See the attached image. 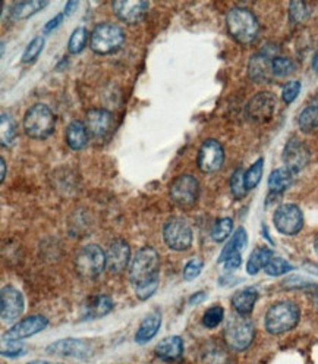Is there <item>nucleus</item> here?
<instances>
[{
  "label": "nucleus",
  "instance_id": "1",
  "mask_svg": "<svg viewBox=\"0 0 318 364\" xmlns=\"http://www.w3.org/2000/svg\"><path fill=\"white\" fill-rule=\"evenodd\" d=\"M129 281L141 301L149 300L157 291L160 282V257L153 247H142L136 252L129 267Z\"/></svg>",
  "mask_w": 318,
  "mask_h": 364
},
{
  "label": "nucleus",
  "instance_id": "2",
  "mask_svg": "<svg viewBox=\"0 0 318 364\" xmlns=\"http://www.w3.org/2000/svg\"><path fill=\"white\" fill-rule=\"evenodd\" d=\"M227 31L240 44H251L259 34L257 17L246 8H232L226 15Z\"/></svg>",
  "mask_w": 318,
  "mask_h": 364
},
{
  "label": "nucleus",
  "instance_id": "3",
  "mask_svg": "<svg viewBox=\"0 0 318 364\" xmlns=\"http://www.w3.org/2000/svg\"><path fill=\"white\" fill-rule=\"evenodd\" d=\"M301 318L299 307L292 301H280L273 304L266 313L264 326L271 335L286 334L297 327Z\"/></svg>",
  "mask_w": 318,
  "mask_h": 364
},
{
  "label": "nucleus",
  "instance_id": "4",
  "mask_svg": "<svg viewBox=\"0 0 318 364\" xmlns=\"http://www.w3.org/2000/svg\"><path fill=\"white\" fill-rule=\"evenodd\" d=\"M56 118L53 112L43 103L31 106L24 117V131L34 140H45L54 132Z\"/></svg>",
  "mask_w": 318,
  "mask_h": 364
},
{
  "label": "nucleus",
  "instance_id": "5",
  "mask_svg": "<svg viewBox=\"0 0 318 364\" xmlns=\"http://www.w3.org/2000/svg\"><path fill=\"white\" fill-rule=\"evenodd\" d=\"M125 43V32L119 26L103 22L98 24L89 36V48L97 54L118 52Z\"/></svg>",
  "mask_w": 318,
  "mask_h": 364
},
{
  "label": "nucleus",
  "instance_id": "6",
  "mask_svg": "<svg viewBox=\"0 0 318 364\" xmlns=\"http://www.w3.org/2000/svg\"><path fill=\"white\" fill-rule=\"evenodd\" d=\"M223 336L226 344L233 351H244L253 344L255 336V329L253 322L246 316L236 314L227 321Z\"/></svg>",
  "mask_w": 318,
  "mask_h": 364
},
{
  "label": "nucleus",
  "instance_id": "7",
  "mask_svg": "<svg viewBox=\"0 0 318 364\" xmlns=\"http://www.w3.org/2000/svg\"><path fill=\"white\" fill-rule=\"evenodd\" d=\"M106 267V253L97 244H88L79 250L75 259L76 273L83 279H94Z\"/></svg>",
  "mask_w": 318,
  "mask_h": 364
},
{
  "label": "nucleus",
  "instance_id": "8",
  "mask_svg": "<svg viewBox=\"0 0 318 364\" xmlns=\"http://www.w3.org/2000/svg\"><path fill=\"white\" fill-rule=\"evenodd\" d=\"M163 240L170 250L175 252H187L192 245V228L184 218H172L165 223Z\"/></svg>",
  "mask_w": 318,
  "mask_h": 364
},
{
  "label": "nucleus",
  "instance_id": "9",
  "mask_svg": "<svg viewBox=\"0 0 318 364\" xmlns=\"http://www.w3.org/2000/svg\"><path fill=\"white\" fill-rule=\"evenodd\" d=\"M170 199L180 208L194 206L200 196V182L192 175H179L169 185Z\"/></svg>",
  "mask_w": 318,
  "mask_h": 364
},
{
  "label": "nucleus",
  "instance_id": "10",
  "mask_svg": "<svg viewBox=\"0 0 318 364\" xmlns=\"http://www.w3.org/2000/svg\"><path fill=\"white\" fill-rule=\"evenodd\" d=\"M273 223L283 235H297L304 228V214L297 204H282L273 214Z\"/></svg>",
  "mask_w": 318,
  "mask_h": 364
},
{
  "label": "nucleus",
  "instance_id": "11",
  "mask_svg": "<svg viewBox=\"0 0 318 364\" xmlns=\"http://www.w3.org/2000/svg\"><path fill=\"white\" fill-rule=\"evenodd\" d=\"M277 99L270 91H261L248 101L245 108L246 118L254 123L268 122L276 112Z\"/></svg>",
  "mask_w": 318,
  "mask_h": 364
},
{
  "label": "nucleus",
  "instance_id": "12",
  "mask_svg": "<svg viewBox=\"0 0 318 364\" xmlns=\"http://www.w3.org/2000/svg\"><path fill=\"white\" fill-rule=\"evenodd\" d=\"M224 162V150L223 145L218 140H206L198 150L197 165L201 172L204 174H213L223 166Z\"/></svg>",
  "mask_w": 318,
  "mask_h": 364
},
{
  "label": "nucleus",
  "instance_id": "13",
  "mask_svg": "<svg viewBox=\"0 0 318 364\" xmlns=\"http://www.w3.org/2000/svg\"><path fill=\"white\" fill-rule=\"evenodd\" d=\"M25 309V301L19 290L12 285L2 288L0 294V316L5 323H14L22 316Z\"/></svg>",
  "mask_w": 318,
  "mask_h": 364
},
{
  "label": "nucleus",
  "instance_id": "14",
  "mask_svg": "<svg viewBox=\"0 0 318 364\" xmlns=\"http://www.w3.org/2000/svg\"><path fill=\"white\" fill-rule=\"evenodd\" d=\"M310 159L311 153L308 147L299 139H295V136L286 143L285 149H283V163L295 175L301 172L310 163Z\"/></svg>",
  "mask_w": 318,
  "mask_h": 364
},
{
  "label": "nucleus",
  "instance_id": "15",
  "mask_svg": "<svg viewBox=\"0 0 318 364\" xmlns=\"http://www.w3.org/2000/svg\"><path fill=\"white\" fill-rule=\"evenodd\" d=\"M115 15L125 24H138L150 9V3L144 0H118L112 3Z\"/></svg>",
  "mask_w": 318,
  "mask_h": 364
},
{
  "label": "nucleus",
  "instance_id": "16",
  "mask_svg": "<svg viewBox=\"0 0 318 364\" xmlns=\"http://www.w3.org/2000/svg\"><path fill=\"white\" fill-rule=\"evenodd\" d=\"M47 326H49L47 317L39 316V314L30 316V317L22 318V321H19L18 323H15L12 327H10L9 331L3 335V339H9V341L25 339V338L40 334Z\"/></svg>",
  "mask_w": 318,
  "mask_h": 364
},
{
  "label": "nucleus",
  "instance_id": "17",
  "mask_svg": "<svg viewBox=\"0 0 318 364\" xmlns=\"http://www.w3.org/2000/svg\"><path fill=\"white\" fill-rule=\"evenodd\" d=\"M84 123L91 136L103 139L112 132L113 125H115V117L106 109H91L87 112Z\"/></svg>",
  "mask_w": 318,
  "mask_h": 364
},
{
  "label": "nucleus",
  "instance_id": "18",
  "mask_svg": "<svg viewBox=\"0 0 318 364\" xmlns=\"http://www.w3.org/2000/svg\"><path fill=\"white\" fill-rule=\"evenodd\" d=\"M47 354L53 356H61V357H72L85 360L91 356V348L83 339H74V338H66L56 341V343L50 344L45 348Z\"/></svg>",
  "mask_w": 318,
  "mask_h": 364
},
{
  "label": "nucleus",
  "instance_id": "19",
  "mask_svg": "<svg viewBox=\"0 0 318 364\" xmlns=\"http://www.w3.org/2000/svg\"><path fill=\"white\" fill-rule=\"evenodd\" d=\"M273 56L263 50L254 54L248 63V75L257 84H266L275 77L273 74Z\"/></svg>",
  "mask_w": 318,
  "mask_h": 364
},
{
  "label": "nucleus",
  "instance_id": "20",
  "mask_svg": "<svg viewBox=\"0 0 318 364\" xmlns=\"http://www.w3.org/2000/svg\"><path fill=\"white\" fill-rule=\"evenodd\" d=\"M131 247L125 240H115L106 253V267L112 273H120L129 265Z\"/></svg>",
  "mask_w": 318,
  "mask_h": 364
},
{
  "label": "nucleus",
  "instance_id": "21",
  "mask_svg": "<svg viewBox=\"0 0 318 364\" xmlns=\"http://www.w3.org/2000/svg\"><path fill=\"white\" fill-rule=\"evenodd\" d=\"M115 303L107 295H96V297L88 299L83 305V321H96V318L109 314Z\"/></svg>",
  "mask_w": 318,
  "mask_h": 364
},
{
  "label": "nucleus",
  "instance_id": "22",
  "mask_svg": "<svg viewBox=\"0 0 318 364\" xmlns=\"http://www.w3.org/2000/svg\"><path fill=\"white\" fill-rule=\"evenodd\" d=\"M162 326V313L158 310H153L147 314L135 334V343L144 345L157 335L158 329Z\"/></svg>",
  "mask_w": 318,
  "mask_h": 364
},
{
  "label": "nucleus",
  "instance_id": "23",
  "mask_svg": "<svg viewBox=\"0 0 318 364\" xmlns=\"http://www.w3.org/2000/svg\"><path fill=\"white\" fill-rule=\"evenodd\" d=\"M156 356L163 361H175L179 360L184 354V341L180 336H167L162 339L154 348Z\"/></svg>",
  "mask_w": 318,
  "mask_h": 364
},
{
  "label": "nucleus",
  "instance_id": "24",
  "mask_svg": "<svg viewBox=\"0 0 318 364\" xmlns=\"http://www.w3.org/2000/svg\"><path fill=\"white\" fill-rule=\"evenodd\" d=\"M257 300H258V291L254 287H248L233 294L232 307L235 309L236 314L248 316L253 313Z\"/></svg>",
  "mask_w": 318,
  "mask_h": 364
},
{
  "label": "nucleus",
  "instance_id": "25",
  "mask_svg": "<svg viewBox=\"0 0 318 364\" xmlns=\"http://www.w3.org/2000/svg\"><path fill=\"white\" fill-rule=\"evenodd\" d=\"M65 140H66V144L70 145L72 150L75 152L83 150L84 147H87L88 140H89V134L87 131L85 123L81 121H72L66 127Z\"/></svg>",
  "mask_w": 318,
  "mask_h": 364
},
{
  "label": "nucleus",
  "instance_id": "26",
  "mask_svg": "<svg viewBox=\"0 0 318 364\" xmlns=\"http://www.w3.org/2000/svg\"><path fill=\"white\" fill-rule=\"evenodd\" d=\"M246 244H248L246 231H245V228L240 226L235 231V234L232 235L231 240L227 241V244L223 247L222 253L219 256V263H224V261L229 259L231 256H233L236 253H241L242 250L246 247Z\"/></svg>",
  "mask_w": 318,
  "mask_h": 364
},
{
  "label": "nucleus",
  "instance_id": "27",
  "mask_svg": "<svg viewBox=\"0 0 318 364\" xmlns=\"http://www.w3.org/2000/svg\"><path fill=\"white\" fill-rule=\"evenodd\" d=\"M295 174H292L288 168H277L273 170L268 176V188L273 194H280L286 191L293 182Z\"/></svg>",
  "mask_w": 318,
  "mask_h": 364
},
{
  "label": "nucleus",
  "instance_id": "28",
  "mask_svg": "<svg viewBox=\"0 0 318 364\" xmlns=\"http://www.w3.org/2000/svg\"><path fill=\"white\" fill-rule=\"evenodd\" d=\"M47 5L49 2H43V0H25V2H18L10 9V17L15 21L27 19L40 12V10Z\"/></svg>",
  "mask_w": 318,
  "mask_h": 364
},
{
  "label": "nucleus",
  "instance_id": "29",
  "mask_svg": "<svg viewBox=\"0 0 318 364\" xmlns=\"http://www.w3.org/2000/svg\"><path fill=\"white\" fill-rule=\"evenodd\" d=\"M273 257V252L267 247H258L251 253L246 263L248 275H257V273L267 266L268 261Z\"/></svg>",
  "mask_w": 318,
  "mask_h": 364
},
{
  "label": "nucleus",
  "instance_id": "30",
  "mask_svg": "<svg viewBox=\"0 0 318 364\" xmlns=\"http://www.w3.org/2000/svg\"><path fill=\"white\" fill-rule=\"evenodd\" d=\"M201 364H232V360L223 347L210 344L201 352Z\"/></svg>",
  "mask_w": 318,
  "mask_h": 364
},
{
  "label": "nucleus",
  "instance_id": "31",
  "mask_svg": "<svg viewBox=\"0 0 318 364\" xmlns=\"http://www.w3.org/2000/svg\"><path fill=\"white\" fill-rule=\"evenodd\" d=\"M17 125L14 119L10 118L6 113H2V118H0V140H2L3 147H10L15 140H17Z\"/></svg>",
  "mask_w": 318,
  "mask_h": 364
},
{
  "label": "nucleus",
  "instance_id": "32",
  "mask_svg": "<svg viewBox=\"0 0 318 364\" xmlns=\"http://www.w3.org/2000/svg\"><path fill=\"white\" fill-rule=\"evenodd\" d=\"M299 130L305 134H310L318 130V106L305 108L298 118Z\"/></svg>",
  "mask_w": 318,
  "mask_h": 364
},
{
  "label": "nucleus",
  "instance_id": "33",
  "mask_svg": "<svg viewBox=\"0 0 318 364\" xmlns=\"http://www.w3.org/2000/svg\"><path fill=\"white\" fill-rule=\"evenodd\" d=\"M233 231V221L231 218H222L213 225L211 238L215 243H223L231 236Z\"/></svg>",
  "mask_w": 318,
  "mask_h": 364
},
{
  "label": "nucleus",
  "instance_id": "34",
  "mask_svg": "<svg viewBox=\"0 0 318 364\" xmlns=\"http://www.w3.org/2000/svg\"><path fill=\"white\" fill-rule=\"evenodd\" d=\"M263 170H264V159H258L257 162H254L251 166L246 169L245 172V187L246 190H254L261 181V176H263Z\"/></svg>",
  "mask_w": 318,
  "mask_h": 364
},
{
  "label": "nucleus",
  "instance_id": "35",
  "mask_svg": "<svg viewBox=\"0 0 318 364\" xmlns=\"http://www.w3.org/2000/svg\"><path fill=\"white\" fill-rule=\"evenodd\" d=\"M88 40V32L85 30V27H78L72 31L70 41H67V52L72 53V54H78L81 53L83 49L85 48Z\"/></svg>",
  "mask_w": 318,
  "mask_h": 364
},
{
  "label": "nucleus",
  "instance_id": "36",
  "mask_svg": "<svg viewBox=\"0 0 318 364\" xmlns=\"http://www.w3.org/2000/svg\"><path fill=\"white\" fill-rule=\"evenodd\" d=\"M264 270L270 276H283V275H286V273H289L290 270H293V266L285 259L273 256L271 260L267 263V266L264 267Z\"/></svg>",
  "mask_w": 318,
  "mask_h": 364
},
{
  "label": "nucleus",
  "instance_id": "37",
  "mask_svg": "<svg viewBox=\"0 0 318 364\" xmlns=\"http://www.w3.org/2000/svg\"><path fill=\"white\" fill-rule=\"evenodd\" d=\"M295 70H297V66H295L293 61L285 58V56H275V59H273V74L275 77H289L295 72Z\"/></svg>",
  "mask_w": 318,
  "mask_h": 364
},
{
  "label": "nucleus",
  "instance_id": "38",
  "mask_svg": "<svg viewBox=\"0 0 318 364\" xmlns=\"http://www.w3.org/2000/svg\"><path fill=\"white\" fill-rule=\"evenodd\" d=\"M44 44H45V41H44L43 36L34 37L25 48L24 54H22V63H31V62L36 61L39 58V54L43 52Z\"/></svg>",
  "mask_w": 318,
  "mask_h": 364
},
{
  "label": "nucleus",
  "instance_id": "39",
  "mask_svg": "<svg viewBox=\"0 0 318 364\" xmlns=\"http://www.w3.org/2000/svg\"><path fill=\"white\" fill-rule=\"evenodd\" d=\"M231 191L235 199H242L246 194V187H245V170L242 168H237L232 174L231 178Z\"/></svg>",
  "mask_w": 318,
  "mask_h": 364
},
{
  "label": "nucleus",
  "instance_id": "40",
  "mask_svg": "<svg viewBox=\"0 0 318 364\" xmlns=\"http://www.w3.org/2000/svg\"><path fill=\"white\" fill-rule=\"evenodd\" d=\"M224 318V310L220 305H213L202 316V325L207 329H214L218 327Z\"/></svg>",
  "mask_w": 318,
  "mask_h": 364
},
{
  "label": "nucleus",
  "instance_id": "41",
  "mask_svg": "<svg viewBox=\"0 0 318 364\" xmlns=\"http://www.w3.org/2000/svg\"><path fill=\"white\" fill-rule=\"evenodd\" d=\"M202 267H204V261L201 259H198V257L191 259L184 267V279L187 282L194 281L195 278H198L201 275Z\"/></svg>",
  "mask_w": 318,
  "mask_h": 364
},
{
  "label": "nucleus",
  "instance_id": "42",
  "mask_svg": "<svg viewBox=\"0 0 318 364\" xmlns=\"http://www.w3.org/2000/svg\"><path fill=\"white\" fill-rule=\"evenodd\" d=\"M289 15L293 22L301 24V22H304L306 18L310 17V9L302 2H292L289 5Z\"/></svg>",
  "mask_w": 318,
  "mask_h": 364
},
{
  "label": "nucleus",
  "instance_id": "43",
  "mask_svg": "<svg viewBox=\"0 0 318 364\" xmlns=\"http://www.w3.org/2000/svg\"><path fill=\"white\" fill-rule=\"evenodd\" d=\"M25 347L19 341H9L3 339L2 343V354L5 357H19L22 354H25Z\"/></svg>",
  "mask_w": 318,
  "mask_h": 364
},
{
  "label": "nucleus",
  "instance_id": "44",
  "mask_svg": "<svg viewBox=\"0 0 318 364\" xmlns=\"http://www.w3.org/2000/svg\"><path fill=\"white\" fill-rule=\"evenodd\" d=\"M301 88H302L301 81H290V83L283 85V88H282V99H283V101H285V103H288V105H290L292 101L297 100V97L299 96Z\"/></svg>",
  "mask_w": 318,
  "mask_h": 364
},
{
  "label": "nucleus",
  "instance_id": "45",
  "mask_svg": "<svg viewBox=\"0 0 318 364\" xmlns=\"http://www.w3.org/2000/svg\"><path fill=\"white\" fill-rule=\"evenodd\" d=\"M241 263H242V256H241V253H236V254H233L227 259L223 265H224V269L227 272H233L241 266Z\"/></svg>",
  "mask_w": 318,
  "mask_h": 364
},
{
  "label": "nucleus",
  "instance_id": "46",
  "mask_svg": "<svg viewBox=\"0 0 318 364\" xmlns=\"http://www.w3.org/2000/svg\"><path fill=\"white\" fill-rule=\"evenodd\" d=\"M63 18H65L63 14H58L54 18H52V19L47 22V24L44 26V28H43V34H50L53 30L58 28V27L62 24V22H63Z\"/></svg>",
  "mask_w": 318,
  "mask_h": 364
},
{
  "label": "nucleus",
  "instance_id": "47",
  "mask_svg": "<svg viewBox=\"0 0 318 364\" xmlns=\"http://www.w3.org/2000/svg\"><path fill=\"white\" fill-rule=\"evenodd\" d=\"M206 297H207V295H206V292H204V291H200V292H195L194 295H192V297L189 299V305H198V304H201L204 300H206Z\"/></svg>",
  "mask_w": 318,
  "mask_h": 364
},
{
  "label": "nucleus",
  "instance_id": "48",
  "mask_svg": "<svg viewBox=\"0 0 318 364\" xmlns=\"http://www.w3.org/2000/svg\"><path fill=\"white\" fill-rule=\"evenodd\" d=\"M78 2H76V0H71V2H66V5H65V10H63V15H67V17H70V15H72L74 12H75V9L78 8Z\"/></svg>",
  "mask_w": 318,
  "mask_h": 364
},
{
  "label": "nucleus",
  "instance_id": "49",
  "mask_svg": "<svg viewBox=\"0 0 318 364\" xmlns=\"http://www.w3.org/2000/svg\"><path fill=\"white\" fill-rule=\"evenodd\" d=\"M310 288H311V291L308 292V294H310V297L312 299L314 304L318 307V285H311Z\"/></svg>",
  "mask_w": 318,
  "mask_h": 364
},
{
  "label": "nucleus",
  "instance_id": "50",
  "mask_svg": "<svg viewBox=\"0 0 318 364\" xmlns=\"http://www.w3.org/2000/svg\"><path fill=\"white\" fill-rule=\"evenodd\" d=\"M0 170H2V172H0V181H5L6 178V161L2 157L0 159Z\"/></svg>",
  "mask_w": 318,
  "mask_h": 364
},
{
  "label": "nucleus",
  "instance_id": "51",
  "mask_svg": "<svg viewBox=\"0 0 318 364\" xmlns=\"http://www.w3.org/2000/svg\"><path fill=\"white\" fill-rule=\"evenodd\" d=\"M312 70H314L315 72H318V50H317V53L314 54V59H312Z\"/></svg>",
  "mask_w": 318,
  "mask_h": 364
},
{
  "label": "nucleus",
  "instance_id": "52",
  "mask_svg": "<svg viewBox=\"0 0 318 364\" xmlns=\"http://www.w3.org/2000/svg\"><path fill=\"white\" fill-rule=\"evenodd\" d=\"M27 364H52V363H49V361H43V360H34V361H30V363H27Z\"/></svg>",
  "mask_w": 318,
  "mask_h": 364
},
{
  "label": "nucleus",
  "instance_id": "53",
  "mask_svg": "<svg viewBox=\"0 0 318 364\" xmlns=\"http://www.w3.org/2000/svg\"><path fill=\"white\" fill-rule=\"evenodd\" d=\"M314 250H315V253L318 254V234L315 236V241H314Z\"/></svg>",
  "mask_w": 318,
  "mask_h": 364
}]
</instances>
